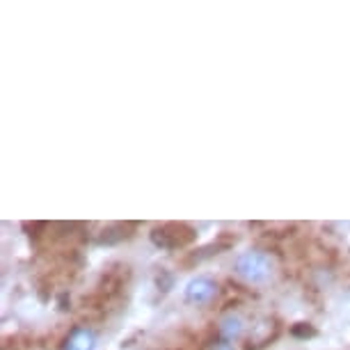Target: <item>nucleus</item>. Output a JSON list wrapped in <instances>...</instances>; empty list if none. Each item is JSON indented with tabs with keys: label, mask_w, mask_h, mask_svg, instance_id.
<instances>
[{
	"label": "nucleus",
	"mask_w": 350,
	"mask_h": 350,
	"mask_svg": "<svg viewBox=\"0 0 350 350\" xmlns=\"http://www.w3.org/2000/svg\"><path fill=\"white\" fill-rule=\"evenodd\" d=\"M236 272L250 284H263L272 275V259L265 252H245L236 259Z\"/></svg>",
	"instance_id": "obj_1"
},
{
	"label": "nucleus",
	"mask_w": 350,
	"mask_h": 350,
	"mask_svg": "<svg viewBox=\"0 0 350 350\" xmlns=\"http://www.w3.org/2000/svg\"><path fill=\"white\" fill-rule=\"evenodd\" d=\"M64 350H96V337H94V332L87 330V327L73 330V334L69 337Z\"/></svg>",
	"instance_id": "obj_3"
},
{
	"label": "nucleus",
	"mask_w": 350,
	"mask_h": 350,
	"mask_svg": "<svg viewBox=\"0 0 350 350\" xmlns=\"http://www.w3.org/2000/svg\"><path fill=\"white\" fill-rule=\"evenodd\" d=\"M218 293V286L213 284L211 279L206 277H197V279H190L188 286H185V300L192 304H206L211 302L213 297Z\"/></svg>",
	"instance_id": "obj_2"
},
{
	"label": "nucleus",
	"mask_w": 350,
	"mask_h": 350,
	"mask_svg": "<svg viewBox=\"0 0 350 350\" xmlns=\"http://www.w3.org/2000/svg\"><path fill=\"white\" fill-rule=\"evenodd\" d=\"M220 330H222V334H225L227 339H233V337H238V334L243 332V321H240L238 316H233V314H229V316L222 318Z\"/></svg>",
	"instance_id": "obj_4"
}]
</instances>
